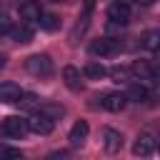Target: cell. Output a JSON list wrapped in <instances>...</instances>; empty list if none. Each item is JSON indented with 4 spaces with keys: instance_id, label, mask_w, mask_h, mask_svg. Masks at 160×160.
<instances>
[{
    "instance_id": "2",
    "label": "cell",
    "mask_w": 160,
    "mask_h": 160,
    "mask_svg": "<svg viewBox=\"0 0 160 160\" xmlns=\"http://www.w3.org/2000/svg\"><path fill=\"white\" fill-rule=\"evenodd\" d=\"M120 50H122V45L115 38H100V40L90 42V55H95V58H110V55H118Z\"/></svg>"
},
{
    "instance_id": "3",
    "label": "cell",
    "mask_w": 160,
    "mask_h": 160,
    "mask_svg": "<svg viewBox=\"0 0 160 160\" xmlns=\"http://www.w3.org/2000/svg\"><path fill=\"white\" fill-rule=\"evenodd\" d=\"M25 68H28V72H32L38 78H48L52 72V60L48 55H30L25 60Z\"/></svg>"
},
{
    "instance_id": "8",
    "label": "cell",
    "mask_w": 160,
    "mask_h": 160,
    "mask_svg": "<svg viewBox=\"0 0 160 160\" xmlns=\"http://www.w3.org/2000/svg\"><path fill=\"white\" fill-rule=\"evenodd\" d=\"M125 105H128L125 92H108L102 98V108L110 110V112H120V110H125Z\"/></svg>"
},
{
    "instance_id": "5",
    "label": "cell",
    "mask_w": 160,
    "mask_h": 160,
    "mask_svg": "<svg viewBox=\"0 0 160 160\" xmlns=\"http://www.w3.org/2000/svg\"><path fill=\"white\" fill-rule=\"evenodd\" d=\"M55 128V120H50L45 112H35L30 120H28V130L35 132V135H50Z\"/></svg>"
},
{
    "instance_id": "7",
    "label": "cell",
    "mask_w": 160,
    "mask_h": 160,
    "mask_svg": "<svg viewBox=\"0 0 160 160\" xmlns=\"http://www.w3.org/2000/svg\"><path fill=\"white\" fill-rule=\"evenodd\" d=\"M40 15H42V10H40V2H38V0H25V2L20 5V18H22L28 25L38 22Z\"/></svg>"
},
{
    "instance_id": "17",
    "label": "cell",
    "mask_w": 160,
    "mask_h": 160,
    "mask_svg": "<svg viewBox=\"0 0 160 160\" xmlns=\"http://www.w3.org/2000/svg\"><path fill=\"white\" fill-rule=\"evenodd\" d=\"M38 22H40V28H42V30H48V32H55V30L60 28V18H58V15H52V12H42Z\"/></svg>"
},
{
    "instance_id": "1",
    "label": "cell",
    "mask_w": 160,
    "mask_h": 160,
    "mask_svg": "<svg viewBox=\"0 0 160 160\" xmlns=\"http://www.w3.org/2000/svg\"><path fill=\"white\" fill-rule=\"evenodd\" d=\"M28 132V120L20 118V115H10L0 122V138H10V140H18Z\"/></svg>"
},
{
    "instance_id": "26",
    "label": "cell",
    "mask_w": 160,
    "mask_h": 160,
    "mask_svg": "<svg viewBox=\"0 0 160 160\" xmlns=\"http://www.w3.org/2000/svg\"><path fill=\"white\" fill-rule=\"evenodd\" d=\"M135 2H138V5H152L155 0H135Z\"/></svg>"
},
{
    "instance_id": "14",
    "label": "cell",
    "mask_w": 160,
    "mask_h": 160,
    "mask_svg": "<svg viewBox=\"0 0 160 160\" xmlns=\"http://www.w3.org/2000/svg\"><path fill=\"white\" fill-rule=\"evenodd\" d=\"M125 98H128V102H130V100H132V102H142V100L148 98V88H145L142 82H130Z\"/></svg>"
},
{
    "instance_id": "4",
    "label": "cell",
    "mask_w": 160,
    "mask_h": 160,
    "mask_svg": "<svg viewBox=\"0 0 160 160\" xmlns=\"http://www.w3.org/2000/svg\"><path fill=\"white\" fill-rule=\"evenodd\" d=\"M108 20L112 25H128V20H130V5L125 0H115L108 8Z\"/></svg>"
},
{
    "instance_id": "28",
    "label": "cell",
    "mask_w": 160,
    "mask_h": 160,
    "mask_svg": "<svg viewBox=\"0 0 160 160\" xmlns=\"http://www.w3.org/2000/svg\"><path fill=\"white\" fill-rule=\"evenodd\" d=\"M50 2H68V0H50Z\"/></svg>"
},
{
    "instance_id": "24",
    "label": "cell",
    "mask_w": 160,
    "mask_h": 160,
    "mask_svg": "<svg viewBox=\"0 0 160 160\" xmlns=\"http://www.w3.org/2000/svg\"><path fill=\"white\" fill-rule=\"evenodd\" d=\"M45 160H68V152H65V150H60V152H50Z\"/></svg>"
},
{
    "instance_id": "13",
    "label": "cell",
    "mask_w": 160,
    "mask_h": 160,
    "mask_svg": "<svg viewBox=\"0 0 160 160\" xmlns=\"http://www.w3.org/2000/svg\"><path fill=\"white\" fill-rule=\"evenodd\" d=\"M132 72H135L140 80H155V68H152L150 62H145V60L132 62Z\"/></svg>"
},
{
    "instance_id": "27",
    "label": "cell",
    "mask_w": 160,
    "mask_h": 160,
    "mask_svg": "<svg viewBox=\"0 0 160 160\" xmlns=\"http://www.w3.org/2000/svg\"><path fill=\"white\" fill-rule=\"evenodd\" d=\"M5 60H8V58H5V55H2V52H0V70H2V68H5Z\"/></svg>"
},
{
    "instance_id": "11",
    "label": "cell",
    "mask_w": 160,
    "mask_h": 160,
    "mask_svg": "<svg viewBox=\"0 0 160 160\" xmlns=\"http://www.w3.org/2000/svg\"><path fill=\"white\" fill-rule=\"evenodd\" d=\"M22 95L20 85L15 82H0V102H18Z\"/></svg>"
},
{
    "instance_id": "15",
    "label": "cell",
    "mask_w": 160,
    "mask_h": 160,
    "mask_svg": "<svg viewBox=\"0 0 160 160\" xmlns=\"http://www.w3.org/2000/svg\"><path fill=\"white\" fill-rule=\"evenodd\" d=\"M10 35H12L15 42H30V40H32V28H30L28 22H22L20 28H12Z\"/></svg>"
},
{
    "instance_id": "23",
    "label": "cell",
    "mask_w": 160,
    "mask_h": 160,
    "mask_svg": "<svg viewBox=\"0 0 160 160\" xmlns=\"http://www.w3.org/2000/svg\"><path fill=\"white\" fill-rule=\"evenodd\" d=\"M110 75H112L118 82H120V80H128V68H120V65H118V68L110 70Z\"/></svg>"
},
{
    "instance_id": "25",
    "label": "cell",
    "mask_w": 160,
    "mask_h": 160,
    "mask_svg": "<svg viewBox=\"0 0 160 160\" xmlns=\"http://www.w3.org/2000/svg\"><path fill=\"white\" fill-rule=\"evenodd\" d=\"M92 8H95V0H85V18L92 12Z\"/></svg>"
},
{
    "instance_id": "12",
    "label": "cell",
    "mask_w": 160,
    "mask_h": 160,
    "mask_svg": "<svg viewBox=\"0 0 160 160\" xmlns=\"http://www.w3.org/2000/svg\"><path fill=\"white\" fill-rule=\"evenodd\" d=\"M62 80H65V85H68L70 90H80V88H82L80 70L72 68V65H65V68H62Z\"/></svg>"
},
{
    "instance_id": "22",
    "label": "cell",
    "mask_w": 160,
    "mask_h": 160,
    "mask_svg": "<svg viewBox=\"0 0 160 160\" xmlns=\"http://www.w3.org/2000/svg\"><path fill=\"white\" fill-rule=\"evenodd\" d=\"M2 160H25L20 150H12V148H5L2 150Z\"/></svg>"
},
{
    "instance_id": "18",
    "label": "cell",
    "mask_w": 160,
    "mask_h": 160,
    "mask_svg": "<svg viewBox=\"0 0 160 160\" xmlns=\"http://www.w3.org/2000/svg\"><path fill=\"white\" fill-rule=\"evenodd\" d=\"M145 50H150V52H155L158 50V45H160V32L158 30H148L145 35H142V42H140Z\"/></svg>"
},
{
    "instance_id": "9",
    "label": "cell",
    "mask_w": 160,
    "mask_h": 160,
    "mask_svg": "<svg viewBox=\"0 0 160 160\" xmlns=\"http://www.w3.org/2000/svg\"><path fill=\"white\" fill-rule=\"evenodd\" d=\"M88 132H90V125L85 122V120H78L72 128H70V135H68V140H70V145H82L85 140H88Z\"/></svg>"
},
{
    "instance_id": "19",
    "label": "cell",
    "mask_w": 160,
    "mask_h": 160,
    "mask_svg": "<svg viewBox=\"0 0 160 160\" xmlns=\"http://www.w3.org/2000/svg\"><path fill=\"white\" fill-rule=\"evenodd\" d=\"M18 102H20V108H35V105H38V98L30 95V92H22Z\"/></svg>"
},
{
    "instance_id": "6",
    "label": "cell",
    "mask_w": 160,
    "mask_h": 160,
    "mask_svg": "<svg viewBox=\"0 0 160 160\" xmlns=\"http://www.w3.org/2000/svg\"><path fill=\"white\" fill-rule=\"evenodd\" d=\"M132 152L140 155V158H150V155L155 152V138H152L150 132L138 135V140H135V145H132Z\"/></svg>"
},
{
    "instance_id": "20",
    "label": "cell",
    "mask_w": 160,
    "mask_h": 160,
    "mask_svg": "<svg viewBox=\"0 0 160 160\" xmlns=\"http://www.w3.org/2000/svg\"><path fill=\"white\" fill-rule=\"evenodd\" d=\"M40 112H45L50 120H55V118H60V115H62V108H60V105H45Z\"/></svg>"
},
{
    "instance_id": "16",
    "label": "cell",
    "mask_w": 160,
    "mask_h": 160,
    "mask_svg": "<svg viewBox=\"0 0 160 160\" xmlns=\"http://www.w3.org/2000/svg\"><path fill=\"white\" fill-rule=\"evenodd\" d=\"M85 75H88L90 80H100V78H105V75H108V68H105L102 62L92 60V62H88V65H85Z\"/></svg>"
},
{
    "instance_id": "21",
    "label": "cell",
    "mask_w": 160,
    "mask_h": 160,
    "mask_svg": "<svg viewBox=\"0 0 160 160\" xmlns=\"http://www.w3.org/2000/svg\"><path fill=\"white\" fill-rule=\"evenodd\" d=\"M10 30H12V20L8 15H0V35H10Z\"/></svg>"
},
{
    "instance_id": "10",
    "label": "cell",
    "mask_w": 160,
    "mask_h": 160,
    "mask_svg": "<svg viewBox=\"0 0 160 160\" xmlns=\"http://www.w3.org/2000/svg\"><path fill=\"white\" fill-rule=\"evenodd\" d=\"M102 145H105V150L112 155V152H118V150L122 148V135H120L118 130H112V128H105V130H102Z\"/></svg>"
}]
</instances>
